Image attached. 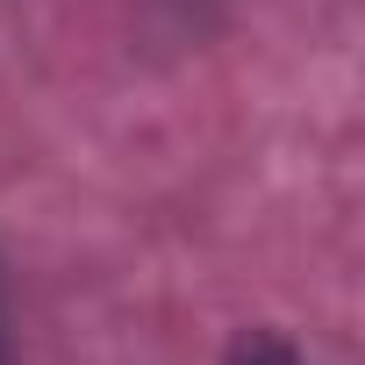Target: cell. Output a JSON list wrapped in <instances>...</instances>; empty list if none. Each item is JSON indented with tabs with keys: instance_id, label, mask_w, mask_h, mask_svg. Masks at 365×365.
Wrapping results in <instances>:
<instances>
[{
	"instance_id": "obj_1",
	"label": "cell",
	"mask_w": 365,
	"mask_h": 365,
	"mask_svg": "<svg viewBox=\"0 0 365 365\" xmlns=\"http://www.w3.org/2000/svg\"><path fill=\"white\" fill-rule=\"evenodd\" d=\"M222 365H315L301 344H287L279 329H244L237 344H230V358Z\"/></svg>"
}]
</instances>
